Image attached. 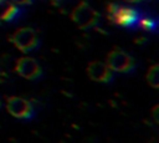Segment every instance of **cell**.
Segmentation results:
<instances>
[{
	"mask_svg": "<svg viewBox=\"0 0 159 143\" xmlns=\"http://www.w3.org/2000/svg\"><path fill=\"white\" fill-rule=\"evenodd\" d=\"M108 19L118 26L123 27H133L137 25L138 19L140 16L139 11L130 6L119 5L117 2H109L107 6Z\"/></svg>",
	"mask_w": 159,
	"mask_h": 143,
	"instance_id": "cell-1",
	"label": "cell"
},
{
	"mask_svg": "<svg viewBox=\"0 0 159 143\" xmlns=\"http://www.w3.org/2000/svg\"><path fill=\"white\" fill-rule=\"evenodd\" d=\"M71 19L77 27L82 30H88L94 27L99 22V14L87 2L82 1L75 6L71 11Z\"/></svg>",
	"mask_w": 159,
	"mask_h": 143,
	"instance_id": "cell-2",
	"label": "cell"
},
{
	"mask_svg": "<svg viewBox=\"0 0 159 143\" xmlns=\"http://www.w3.org/2000/svg\"><path fill=\"white\" fill-rule=\"evenodd\" d=\"M106 63L113 72L118 73H130L135 68L134 58L120 48H113L108 53Z\"/></svg>",
	"mask_w": 159,
	"mask_h": 143,
	"instance_id": "cell-3",
	"label": "cell"
},
{
	"mask_svg": "<svg viewBox=\"0 0 159 143\" xmlns=\"http://www.w3.org/2000/svg\"><path fill=\"white\" fill-rule=\"evenodd\" d=\"M10 41L14 46L21 52H30L36 48L40 44L37 32L31 27H21L17 29L10 37Z\"/></svg>",
	"mask_w": 159,
	"mask_h": 143,
	"instance_id": "cell-4",
	"label": "cell"
},
{
	"mask_svg": "<svg viewBox=\"0 0 159 143\" xmlns=\"http://www.w3.org/2000/svg\"><path fill=\"white\" fill-rule=\"evenodd\" d=\"M6 109L11 116L19 119H30L34 116V107L30 103V101L17 96L7 98Z\"/></svg>",
	"mask_w": 159,
	"mask_h": 143,
	"instance_id": "cell-5",
	"label": "cell"
},
{
	"mask_svg": "<svg viewBox=\"0 0 159 143\" xmlns=\"http://www.w3.org/2000/svg\"><path fill=\"white\" fill-rule=\"evenodd\" d=\"M16 72L26 80H37L42 75V68L35 58L25 56L17 60Z\"/></svg>",
	"mask_w": 159,
	"mask_h": 143,
	"instance_id": "cell-6",
	"label": "cell"
},
{
	"mask_svg": "<svg viewBox=\"0 0 159 143\" xmlns=\"http://www.w3.org/2000/svg\"><path fill=\"white\" fill-rule=\"evenodd\" d=\"M87 75L92 81L108 83L113 80V71L107 66V63L101 61H92L87 66Z\"/></svg>",
	"mask_w": 159,
	"mask_h": 143,
	"instance_id": "cell-7",
	"label": "cell"
},
{
	"mask_svg": "<svg viewBox=\"0 0 159 143\" xmlns=\"http://www.w3.org/2000/svg\"><path fill=\"white\" fill-rule=\"evenodd\" d=\"M20 15V9L10 0H0V22L12 21Z\"/></svg>",
	"mask_w": 159,
	"mask_h": 143,
	"instance_id": "cell-8",
	"label": "cell"
},
{
	"mask_svg": "<svg viewBox=\"0 0 159 143\" xmlns=\"http://www.w3.org/2000/svg\"><path fill=\"white\" fill-rule=\"evenodd\" d=\"M145 78H147L148 85L152 86L153 88H158L159 87V68H158L157 63H154L153 66L149 67Z\"/></svg>",
	"mask_w": 159,
	"mask_h": 143,
	"instance_id": "cell-9",
	"label": "cell"
},
{
	"mask_svg": "<svg viewBox=\"0 0 159 143\" xmlns=\"http://www.w3.org/2000/svg\"><path fill=\"white\" fill-rule=\"evenodd\" d=\"M137 25L143 29L144 31H154L157 29V20L152 19V17H148V16H139L138 19V22Z\"/></svg>",
	"mask_w": 159,
	"mask_h": 143,
	"instance_id": "cell-10",
	"label": "cell"
},
{
	"mask_svg": "<svg viewBox=\"0 0 159 143\" xmlns=\"http://www.w3.org/2000/svg\"><path fill=\"white\" fill-rule=\"evenodd\" d=\"M10 1H12L17 6H26V5H31L32 4V0H10Z\"/></svg>",
	"mask_w": 159,
	"mask_h": 143,
	"instance_id": "cell-11",
	"label": "cell"
},
{
	"mask_svg": "<svg viewBox=\"0 0 159 143\" xmlns=\"http://www.w3.org/2000/svg\"><path fill=\"white\" fill-rule=\"evenodd\" d=\"M158 109H159V107H158V106H154V107H153V109H152V116H153V118H154L155 123H158V122H159V118H158Z\"/></svg>",
	"mask_w": 159,
	"mask_h": 143,
	"instance_id": "cell-12",
	"label": "cell"
},
{
	"mask_svg": "<svg viewBox=\"0 0 159 143\" xmlns=\"http://www.w3.org/2000/svg\"><path fill=\"white\" fill-rule=\"evenodd\" d=\"M124 1H127V2H129V4H135V2H140V1H144V0H124Z\"/></svg>",
	"mask_w": 159,
	"mask_h": 143,
	"instance_id": "cell-13",
	"label": "cell"
},
{
	"mask_svg": "<svg viewBox=\"0 0 159 143\" xmlns=\"http://www.w3.org/2000/svg\"><path fill=\"white\" fill-rule=\"evenodd\" d=\"M0 107H1V99H0Z\"/></svg>",
	"mask_w": 159,
	"mask_h": 143,
	"instance_id": "cell-14",
	"label": "cell"
}]
</instances>
